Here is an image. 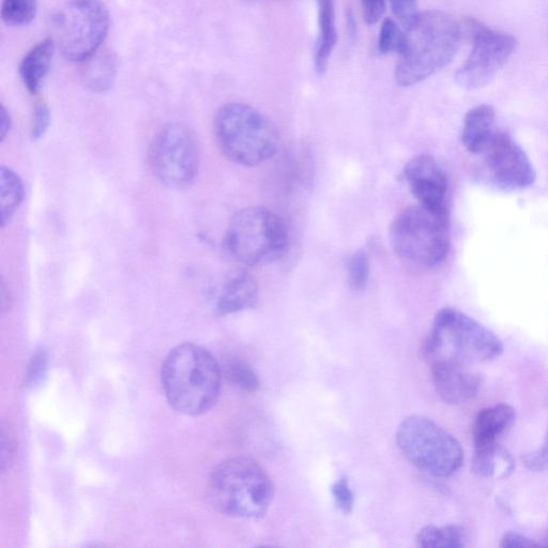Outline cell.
I'll return each mask as SVG.
<instances>
[{"instance_id": "10", "label": "cell", "mask_w": 548, "mask_h": 548, "mask_svg": "<svg viewBox=\"0 0 548 548\" xmlns=\"http://www.w3.org/2000/svg\"><path fill=\"white\" fill-rule=\"evenodd\" d=\"M463 36L473 44L465 64L455 73V82L466 90L489 85L516 50V39L478 20L462 22Z\"/></svg>"}, {"instance_id": "9", "label": "cell", "mask_w": 548, "mask_h": 548, "mask_svg": "<svg viewBox=\"0 0 548 548\" xmlns=\"http://www.w3.org/2000/svg\"><path fill=\"white\" fill-rule=\"evenodd\" d=\"M110 23L101 0H70L54 15V40L69 62L85 63L101 48Z\"/></svg>"}, {"instance_id": "36", "label": "cell", "mask_w": 548, "mask_h": 548, "mask_svg": "<svg viewBox=\"0 0 548 548\" xmlns=\"http://www.w3.org/2000/svg\"><path fill=\"white\" fill-rule=\"evenodd\" d=\"M250 2H280V0H250Z\"/></svg>"}, {"instance_id": "1", "label": "cell", "mask_w": 548, "mask_h": 548, "mask_svg": "<svg viewBox=\"0 0 548 548\" xmlns=\"http://www.w3.org/2000/svg\"><path fill=\"white\" fill-rule=\"evenodd\" d=\"M463 38L462 23L449 13H418L406 27L395 80L409 87L429 79L452 62Z\"/></svg>"}, {"instance_id": "11", "label": "cell", "mask_w": 548, "mask_h": 548, "mask_svg": "<svg viewBox=\"0 0 548 548\" xmlns=\"http://www.w3.org/2000/svg\"><path fill=\"white\" fill-rule=\"evenodd\" d=\"M149 165L161 185L180 189L191 184L199 169L194 135L185 125L163 127L149 147Z\"/></svg>"}, {"instance_id": "23", "label": "cell", "mask_w": 548, "mask_h": 548, "mask_svg": "<svg viewBox=\"0 0 548 548\" xmlns=\"http://www.w3.org/2000/svg\"><path fill=\"white\" fill-rule=\"evenodd\" d=\"M421 547L462 548L465 546L463 530L458 526H428L423 528L417 538Z\"/></svg>"}, {"instance_id": "35", "label": "cell", "mask_w": 548, "mask_h": 548, "mask_svg": "<svg viewBox=\"0 0 548 548\" xmlns=\"http://www.w3.org/2000/svg\"><path fill=\"white\" fill-rule=\"evenodd\" d=\"M11 129V118L7 110L2 108V120H0V141L6 139L7 134Z\"/></svg>"}, {"instance_id": "15", "label": "cell", "mask_w": 548, "mask_h": 548, "mask_svg": "<svg viewBox=\"0 0 548 548\" xmlns=\"http://www.w3.org/2000/svg\"><path fill=\"white\" fill-rule=\"evenodd\" d=\"M258 296L260 289L251 274L238 272L221 285L213 306L220 315L234 314L254 308Z\"/></svg>"}, {"instance_id": "26", "label": "cell", "mask_w": 548, "mask_h": 548, "mask_svg": "<svg viewBox=\"0 0 548 548\" xmlns=\"http://www.w3.org/2000/svg\"><path fill=\"white\" fill-rule=\"evenodd\" d=\"M404 42V33L398 24L391 19H386L380 29L378 39V51L386 55L390 53H400Z\"/></svg>"}, {"instance_id": "30", "label": "cell", "mask_w": 548, "mask_h": 548, "mask_svg": "<svg viewBox=\"0 0 548 548\" xmlns=\"http://www.w3.org/2000/svg\"><path fill=\"white\" fill-rule=\"evenodd\" d=\"M48 358L43 349L38 350L29 364L26 383L29 387L37 385L45 371H47Z\"/></svg>"}, {"instance_id": "34", "label": "cell", "mask_w": 548, "mask_h": 548, "mask_svg": "<svg viewBox=\"0 0 548 548\" xmlns=\"http://www.w3.org/2000/svg\"><path fill=\"white\" fill-rule=\"evenodd\" d=\"M540 544L536 543L534 540H531L517 532H508L500 540V547L504 548H516V547H537Z\"/></svg>"}, {"instance_id": "27", "label": "cell", "mask_w": 548, "mask_h": 548, "mask_svg": "<svg viewBox=\"0 0 548 548\" xmlns=\"http://www.w3.org/2000/svg\"><path fill=\"white\" fill-rule=\"evenodd\" d=\"M227 371L228 376H230L233 382L243 390L254 392L260 387L257 376L246 364L233 363L228 367Z\"/></svg>"}, {"instance_id": "6", "label": "cell", "mask_w": 548, "mask_h": 548, "mask_svg": "<svg viewBox=\"0 0 548 548\" xmlns=\"http://www.w3.org/2000/svg\"><path fill=\"white\" fill-rule=\"evenodd\" d=\"M224 243L239 263L264 266L285 254L288 233L277 213L265 207H249L238 211L228 224Z\"/></svg>"}, {"instance_id": "22", "label": "cell", "mask_w": 548, "mask_h": 548, "mask_svg": "<svg viewBox=\"0 0 548 548\" xmlns=\"http://www.w3.org/2000/svg\"><path fill=\"white\" fill-rule=\"evenodd\" d=\"M24 199L21 178L7 167L0 169V218L6 226Z\"/></svg>"}, {"instance_id": "25", "label": "cell", "mask_w": 548, "mask_h": 548, "mask_svg": "<svg viewBox=\"0 0 548 548\" xmlns=\"http://www.w3.org/2000/svg\"><path fill=\"white\" fill-rule=\"evenodd\" d=\"M370 278V258L367 252L359 250L348 262V280L355 291H362Z\"/></svg>"}, {"instance_id": "12", "label": "cell", "mask_w": 548, "mask_h": 548, "mask_svg": "<svg viewBox=\"0 0 548 548\" xmlns=\"http://www.w3.org/2000/svg\"><path fill=\"white\" fill-rule=\"evenodd\" d=\"M481 155L494 185L500 190L523 191L534 186L535 167L509 133L497 131Z\"/></svg>"}, {"instance_id": "2", "label": "cell", "mask_w": 548, "mask_h": 548, "mask_svg": "<svg viewBox=\"0 0 548 548\" xmlns=\"http://www.w3.org/2000/svg\"><path fill=\"white\" fill-rule=\"evenodd\" d=\"M161 380L167 401L179 414L200 416L218 401L220 367L202 346L185 343L173 348L162 364Z\"/></svg>"}, {"instance_id": "21", "label": "cell", "mask_w": 548, "mask_h": 548, "mask_svg": "<svg viewBox=\"0 0 548 548\" xmlns=\"http://www.w3.org/2000/svg\"><path fill=\"white\" fill-rule=\"evenodd\" d=\"M83 80L85 85L95 93H105L113 87L116 74V58L109 53L94 55L87 60Z\"/></svg>"}, {"instance_id": "29", "label": "cell", "mask_w": 548, "mask_h": 548, "mask_svg": "<svg viewBox=\"0 0 548 548\" xmlns=\"http://www.w3.org/2000/svg\"><path fill=\"white\" fill-rule=\"evenodd\" d=\"M50 109L47 103L41 101L36 105L33 128H32V137L34 141L41 139L45 132H47L50 126Z\"/></svg>"}, {"instance_id": "3", "label": "cell", "mask_w": 548, "mask_h": 548, "mask_svg": "<svg viewBox=\"0 0 548 548\" xmlns=\"http://www.w3.org/2000/svg\"><path fill=\"white\" fill-rule=\"evenodd\" d=\"M504 343L473 317L455 309H444L435 316L424 355L431 365H470L492 361L504 353Z\"/></svg>"}, {"instance_id": "19", "label": "cell", "mask_w": 548, "mask_h": 548, "mask_svg": "<svg viewBox=\"0 0 548 548\" xmlns=\"http://www.w3.org/2000/svg\"><path fill=\"white\" fill-rule=\"evenodd\" d=\"M55 47L54 39H45L35 45L22 59L20 75L30 94L36 95L40 90L51 68Z\"/></svg>"}, {"instance_id": "24", "label": "cell", "mask_w": 548, "mask_h": 548, "mask_svg": "<svg viewBox=\"0 0 548 548\" xmlns=\"http://www.w3.org/2000/svg\"><path fill=\"white\" fill-rule=\"evenodd\" d=\"M37 14V0H4L3 21L9 26H25L34 21Z\"/></svg>"}, {"instance_id": "16", "label": "cell", "mask_w": 548, "mask_h": 548, "mask_svg": "<svg viewBox=\"0 0 548 548\" xmlns=\"http://www.w3.org/2000/svg\"><path fill=\"white\" fill-rule=\"evenodd\" d=\"M515 418L514 408L507 404L482 409L473 429L476 449L497 445L498 439L512 428Z\"/></svg>"}, {"instance_id": "31", "label": "cell", "mask_w": 548, "mask_h": 548, "mask_svg": "<svg viewBox=\"0 0 548 548\" xmlns=\"http://www.w3.org/2000/svg\"><path fill=\"white\" fill-rule=\"evenodd\" d=\"M392 11L406 27L416 18L417 0H390Z\"/></svg>"}, {"instance_id": "18", "label": "cell", "mask_w": 548, "mask_h": 548, "mask_svg": "<svg viewBox=\"0 0 548 548\" xmlns=\"http://www.w3.org/2000/svg\"><path fill=\"white\" fill-rule=\"evenodd\" d=\"M318 37L316 41L314 64L319 74L326 72L331 55L338 43L336 11L333 0H316Z\"/></svg>"}, {"instance_id": "17", "label": "cell", "mask_w": 548, "mask_h": 548, "mask_svg": "<svg viewBox=\"0 0 548 548\" xmlns=\"http://www.w3.org/2000/svg\"><path fill=\"white\" fill-rule=\"evenodd\" d=\"M495 124L496 112L492 105H478L466 114L462 129V143L470 154H482L497 132Z\"/></svg>"}, {"instance_id": "33", "label": "cell", "mask_w": 548, "mask_h": 548, "mask_svg": "<svg viewBox=\"0 0 548 548\" xmlns=\"http://www.w3.org/2000/svg\"><path fill=\"white\" fill-rule=\"evenodd\" d=\"M360 2L364 20L368 24H376L382 19L386 9L385 0H360Z\"/></svg>"}, {"instance_id": "28", "label": "cell", "mask_w": 548, "mask_h": 548, "mask_svg": "<svg viewBox=\"0 0 548 548\" xmlns=\"http://www.w3.org/2000/svg\"><path fill=\"white\" fill-rule=\"evenodd\" d=\"M332 495L337 506L344 512L350 513L354 509L355 496L350 489L347 478H341L332 486Z\"/></svg>"}, {"instance_id": "8", "label": "cell", "mask_w": 548, "mask_h": 548, "mask_svg": "<svg viewBox=\"0 0 548 548\" xmlns=\"http://www.w3.org/2000/svg\"><path fill=\"white\" fill-rule=\"evenodd\" d=\"M397 443L411 464L434 477H451L464 464L459 440L423 416H411L400 424Z\"/></svg>"}, {"instance_id": "4", "label": "cell", "mask_w": 548, "mask_h": 548, "mask_svg": "<svg viewBox=\"0 0 548 548\" xmlns=\"http://www.w3.org/2000/svg\"><path fill=\"white\" fill-rule=\"evenodd\" d=\"M274 486L256 462L235 458L212 471L207 498L213 509L236 519H261L271 507Z\"/></svg>"}, {"instance_id": "5", "label": "cell", "mask_w": 548, "mask_h": 548, "mask_svg": "<svg viewBox=\"0 0 548 548\" xmlns=\"http://www.w3.org/2000/svg\"><path fill=\"white\" fill-rule=\"evenodd\" d=\"M215 135L226 158L248 167L271 159L279 145V135L271 121L242 103L222 106L215 118Z\"/></svg>"}, {"instance_id": "7", "label": "cell", "mask_w": 548, "mask_h": 548, "mask_svg": "<svg viewBox=\"0 0 548 548\" xmlns=\"http://www.w3.org/2000/svg\"><path fill=\"white\" fill-rule=\"evenodd\" d=\"M390 241L401 260L432 268L444 263L450 249L448 215L409 207L399 213L390 227Z\"/></svg>"}, {"instance_id": "32", "label": "cell", "mask_w": 548, "mask_h": 548, "mask_svg": "<svg viewBox=\"0 0 548 548\" xmlns=\"http://www.w3.org/2000/svg\"><path fill=\"white\" fill-rule=\"evenodd\" d=\"M524 463L532 471H544L548 469V432L542 445L536 451L525 456Z\"/></svg>"}, {"instance_id": "37", "label": "cell", "mask_w": 548, "mask_h": 548, "mask_svg": "<svg viewBox=\"0 0 548 548\" xmlns=\"http://www.w3.org/2000/svg\"><path fill=\"white\" fill-rule=\"evenodd\" d=\"M544 546H547L548 547V531H547V534L544 538V543H543Z\"/></svg>"}, {"instance_id": "20", "label": "cell", "mask_w": 548, "mask_h": 548, "mask_svg": "<svg viewBox=\"0 0 548 548\" xmlns=\"http://www.w3.org/2000/svg\"><path fill=\"white\" fill-rule=\"evenodd\" d=\"M473 469L484 478L507 479L513 474L515 461L508 450L497 444L476 449Z\"/></svg>"}, {"instance_id": "14", "label": "cell", "mask_w": 548, "mask_h": 548, "mask_svg": "<svg viewBox=\"0 0 548 548\" xmlns=\"http://www.w3.org/2000/svg\"><path fill=\"white\" fill-rule=\"evenodd\" d=\"M434 385L439 397L453 405L473 400L481 385V376L466 365H431Z\"/></svg>"}, {"instance_id": "13", "label": "cell", "mask_w": 548, "mask_h": 548, "mask_svg": "<svg viewBox=\"0 0 548 548\" xmlns=\"http://www.w3.org/2000/svg\"><path fill=\"white\" fill-rule=\"evenodd\" d=\"M404 175L419 206L448 215L449 180L436 159L428 155L411 159L405 166Z\"/></svg>"}]
</instances>
